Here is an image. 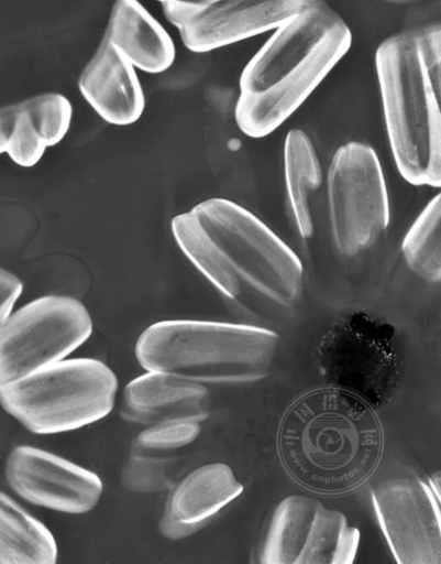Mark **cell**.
<instances>
[{
  "label": "cell",
  "instance_id": "1",
  "mask_svg": "<svg viewBox=\"0 0 441 564\" xmlns=\"http://www.w3.org/2000/svg\"><path fill=\"white\" fill-rule=\"evenodd\" d=\"M172 231L194 267L231 300L249 290L290 306L301 295L300 259L262 220L231 200L196 205L173 219Z\"/></svg>",
  "mask_w": 441,
  "mask_h": 564
},
{
  "label": "cell",
  "instance_id": "2",
  "mask_svg": "<svg viewBox=\"0 0 441 564\" xmlns=\"http://www.w3.org/2000/svg\"><path fill=\"white\" fill-rule=\"evenodd\" d=\"M383 448L375 409L330 387L297 398L277 432L286 473L302 488L327 495L345 494L365 484L376 470Z\"/></svg>",
  "mask_w": 441,
  "mask_h": 564
},
{
  "label": "cell",
  "instance_id": "3",
  "mask_svg": "<svg viewBox=\"0 0 441 564\" xmlns=\"http://www.w3.org/2000/svg\"><path fill=\"white\" fill-rule=\"evenodd\" d=\"M351 46L350 29L323 2L276 29L242 73L235 108L239 129L252 139L275 132Z\"/></svg>",
  "mask_w": 441,
  "mask_h": 564
},
{
  "label": "cell",
  "instance_id": "4",
  "mask_svg": "<svg viewBox=\"0 0 441 564\" xmlns=\"http://www.w3.org/2000/svg\"><path fill=\"white\" fill-rule=\"evenodd\" d=\"M279 336L269 329L205 321H163L146 328L136 358L147 371L199 383L261 380L269 373Z\"/></svg>",
  "mask_w": 441,
  "mask_h": 564
},
{
  "label": "cell",
  "instance_id": "5",
  "mask_svg": "<svg viewBox=\"0 0 441 564\" xmlns=\"http://www.w3.org/2000/svg\"><path fill=\"white\" fill-rule=\"evenodd\" d=\"M387 135L397 170L414 186L441 184L440 93L420 61L416 35L385 40L375 55Z\"/></svg>",
  "mask_w": 441,
  "mask_h": 564
},
{
  "label": "cell",
  "instance_id": "6",
  "mask_svg": "<svg viewBox=\"0 0 441 564\" xmlns=\"http://www.w3.org/2000/svg\"><path fill=\"white\" fill-rule=\"evenodd\" d=\"M119 382L104 362L65 359L0 388V405L36 434L75 431L106 417Z\"/></svg>",
  "mask_w": 441,
  "mask_h": 564
},
{
  "label": "cell",
  "instance_id": "7",
  "mask_svg": "<svg viewBox=\"0 0 441 564\" xmlns=\"http://www.w3.org/2000/svg\"><path fill=\"white\" fill-rule=\"evenodd\" d=\"M392 325L365 313L340 317L323 334L316 348V362L326 387L352 393L373 409L394 398L401 362Z\"/></svg>",
  "mask_w": 441,
  "mask_h": 564
},
{
  "label": "cell",
  "instance_id": "8",
  "mask_svg": "<svg viewBox=\"0 0 441 564\" xmlns=\"http://www.w3.org/2000/svg\"><path fill=\"white\" fill-rule=\"evenodd\" d=\"M93 332L79 300L40 297L13 312L0 326V388L67 359Z\"/></svg>",
  "mask_w": 441,
  "mask_h": 564
},
{
  "label": "cell",
  "instance_id": "9",
  "mask_svg": "<svg viewBox=\"0 0 441 564\" xmlns=\"http://www.w3.org/2000/svg\"><path fill=\"white\" fill-rule=\"evenodd\" d=\"M328 205L333 241L342 256L366 251L387 229L386 181L370 145L349 142L334 153L328 173Z\"/></svg>",
  "mask_w": 441,
  "mask_h": 564
},
{
  "label": "cell",
  "instance_id": "10",
  "mask_svg": "<svg viewBox=\"0 0 441 564\" xmlns=\"http://www.w3.org/2000/svg\"><path fill=\"white\" fill-rule=\"evenodd\" d=\"M360 531L340 511L301 495L276 507L257 556L265 564H351Z\"/></svg>",
  "mask_w": 441,
  "mask_h": 564
},
{
  "label": "cell",
  "instance_id": "11",
  "mask_svg": "<svg viewBox=\"0 0 441 564\" xmlns=\"http://www.w3.org/2000/svg\"><path fill=\"white\" fill-rule=\"evenodd\" d=\"M323 0H200L195 9L164 4L185 46L198 54L275 31Z\"/></svg>",
  "mask_w": 441,
  "mask_h": 564
},
{
  "label": "cell",
  "instance_id": "12",
  "mask_svg": "<svg viewBox=\"0 0 441 564\" xmlns=\"http://www.w3.org/2000/svg\"><path fill=\"white\" fill-rule=\"evenodd\" d=\"M378 523L399 564L441 563L440 498L418 477L400 476L374 485Z\"/></svg>",
  "mask_w": 441,
  "mask_h": 564
},
{
  "label": "cell",
  "instance_id": "13",
  "mask_svg": "<svg viewBox=\"0 0 441 564\" xmlns=\"http://www.w3.org/2000/svg\"><path fill=\"white\" fill-rule=\"evenodd\" d=\"M7 478L23 499L64 513L89 512L103 495V482L96 473L34 446L12 451Z\"/></svg>",
  "mask_w": 441,
  "mask_h": 564
},
{
  "label": "cell",
  "instance_id": "14",
  "mask_svg": "<svg viewBox=\"0 0 441 564\" xmlns=\"http://www.w3.org/2000/svg\"><path fill=\"white\" fill-rule=\"evenodd\" d=\"M243 490L229 465L211 463L198 467L170 488L161 533L169 540L196 534Z\"/></svg>",
  "mask_w": 441,
  "mask_h": 564
},
{
  "label": "cell",
  "instance_id": "15",
  "mask_svg": "<svg viewBox=\"0 0 441 564\" xmlns=\"http://www.w3.org/2000/svg\"><path fill=\"white\" fill-rule=\"evenodd\" d=\"M124 415L144 425L164 421L201 423L210 414V393L199 382L164 371H147L124 391Z\"/></svg>",
  "mask_w": 441,
  "mask_h": 564
},
{
  "label": "cell",
  "instance_id": "16",
  "mask_svg": "<svg viewBox=\"0 0 441 564\" xmlns=\"http://www.w3.org/2000/svg\"><path fill=\"white\" fill-rule=\"evenodd\" d=\"M79 89L91 108L113 126H131L145 110V97L135 68L107 39L84 70Z\"/></svg>",
  "mask_w": 441,
  "mask_h": 564
},
{
  "label": "cell",
  "instance_id": "17",
  "mask_svg": "<svg viewBox=\"0 0 441 564\" xmlns=\"http://www.w3.org/2000/svg\"><path fill=\"white\" fill-rule=\"evenodd\" d=\"M106 39L129 64L144 73L161 74L174 64L170 36L137 0H117Z\"/></svg>",
  "mask_w": 441,
  "mask_h": 564
},
{
  "label": "cell",
  "instance_id": "18",
  "mask_svg": "<svg viewBox=\"0 0 441 564\" xmlns=\"http://www.w3.org/2000/svg\"><path fill=\"white\" fill-rule=\"evenodd\" d=\"M18 109L7 154L19 166L30 169L41 162L49 148L66 138L73 121V107L66 97L49 94L18 104Z\"/></svg>",
  "mask_w": 441,
  "mask_h": 564
},
{
  "label": "cell",
  "instance_id": "19",
  "mask_svg": "<svg viewBox=\"0 0 441 564\" xmlns=\"http://www.w3.org/2000/svg\"><path fill=\"white\" fill-rule=\"evenodd\" d=\"M57 558L51 530L0 491V564H53Z\"/></svg>",
  "mask_w": 441,
  "mask_h": 564
},
{
  "label": "cell",
  "instance_id": "20",
  "mask_svg": "<svg viewBox=\"0 0 441 564\" xmlns=\"http://www.w3.org/2000/svg\"><path fill=\"white\" fill-rule=\"evenodd\" d=\"M285 184L289 207L300 236L313 235L311 203L322 184V170L315 145L302 130L290 131L284 147Z\"/></svg>",
  "mask_w": 441,
  "mask_h": 564
},
{
  "label": "cell",
  "instance_id": "21",
  "mask_svg": "<svg viewBox=\"0 0 441 564\" xmlns=\"http://www.w3.org/2000/svg\"><path fill=\"white\" fill-rule=\"evenodd\" d=\"M441 196L438 194L422 209L407 231L401 252L408 268L421 280L441 279Z\"/></svg>",
  "mask_w": 441,
  "mask_h": 564
},
{
  "label": "cell",
  "instance_id": "22",
  "mask_svg": "<svg viewBox=\"0 0 441 564\" xmlns=\"http://www.w3.org/2000/svg\"><path fill=\"white\" fill-rule=\"evenodd\" d=\"M122 481L136 494H156L173 487L169 462L165 458L133 455L124 466Z\"/></svg>",
  "mask_w": 441,
  "mask_h": 564
},
{
  "label": "cell",
  "instance_id": "23",
  "mask_svg": "<svg viewBox=\"0 0 441 564\" xmlns=\"http://www.w3.org/2000/svg\"><path fill=\"white\" fill-rule=\"evenodd\" d=\"M201 426L192 421H164L147 425L136 438V446L144 452H167L183 448L195 442Z\"/></svg>",
  "mask_w": 441,
  "mask_h": 564
},
{
  "label": "cell",
  "instance_id": "24",
  "mask_svg": "<svg viewBox=\"0 0 441 564\" xmlns=\"http://www.w3.org/2000/svg\"><path fill=\"white\" fill-rule=\"evenodd\" d=\"M416 40L422 67L433 88L441 93V30L429 26Z\"/></svg>",
  "mask_w": 441,
  "mask_h": 564
},
{
  "label": "cell",
  "instance_id": "25",
  "mask_svg": "<svg viewBox=\"0 0 441 564\" xmlns=\"http://www.w3.org/2000/svg\"><path fill=\"white\" fill-rule=\"evenodd\" d=\"M23 291V282L12 272L0 268V326L14 312Z\"/></svg>",
  "mask_w": 441,
  "mask_h": 564
},
{
  "label": "cell",
  "instance_id": "26",
  "mask_svg": "<svg viewBox=\"0 0 441 564\" xmlns=\"http://www.w3.org/2000/svg\"><path fill=\"white\" fill-rule=\"evenodd\" d=\"M18 105L0 109V155L8 153L18 120Z\"/></svg>",
  "mask_w": 441,
  "mask_h": 564
},
{
  "label": "cell",
  "instance_id": "27",
  "mask_svg": "<svg viewBox=\"0 0 441 564\" xmlns=\"http://www.w3.org/2000/svg\"><path fill=\"white\" fill-rule=\"evenodd\" d=\"M429 486H430L431 490L433 491V494L438 498H440V474L439 473L431 476V478L429 480Z\"/></svg>",
  "mask_w": 441,
  "mask_h": 564
},
{
  "label": "cell",
  "instance_id": "28",
  "mask_svg": "<svg viewBox=\"0 0 441 564\" xmlns=\"http://www.w3.org/2000/svg\"><path fill=\"white\" fill-rule=\"evenodd\" d=\"M386 2L404 4V3L414 2V0H386Z\"/></svg>",
  "mask_w": 441,
  "mask_h": 564
}]
</instances>
